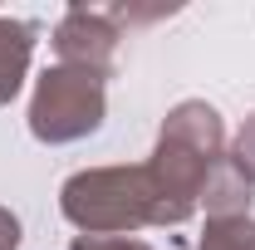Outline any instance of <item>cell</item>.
<instances>
[{"mask_svg": "<svg viewBox=\"0 0 255 250\" xmlns=\"http://www.w3.org/2000/svg\"><path fill=\"white\" fill-rule=\"evenodd\" d=\"M118 20L108 5H69L54 30V54L64 69H84L94 79H108L118 69Z\"/></svg>", "mask_w": 255, "mask_h": 250, "instance_id": "3", "label": "cell"}, {"mask_svg": "<svg viewBox=\"0 0 255 250\" xmlns=\"http://www.w3.org/2000/svg\"><path fill=\"white\" fill-rule=\"evenodd\" d=\"M0 250H20V221L0 206Z\"/></svg>", "mask_w": 255, "mask_h": 250, "instance_id": "9", "label": "cell"}, {"mask_svg": "<svg viewBox=\"0 0 255 250\" xmlns=\"http://www.w3.org/2000/svg\"><path fill=\"white\" fill-rule=\"evenodd\" d=\"M59 211L84 236H132L142 226H182L177 206L162 196L152 167H94L74 172L59 191Z\"/></svg>", "mask_w": 255, "mask_h": 250, "instance_id": "1", "label": "cell"}, {"mask_svg": "<svg viewBox=\"0 0 255 250\" xmlns=\"http://www.w3.org/2000/svg\"><path fill=\"white\" fill-rule=\"evenodd\" d=\"M69 250H152V246L132 241V236H79Z\"/></svg>", "mask_w": 255, "mask_h": 250, "instance_id": "8", "label": "cell"}, {"mask_svg": "<svg viewBox=\"0 0 255 250\" xmlns=\"http://www.w3.org/2000/svg\"><path fill=\"white\" fill-rule=\"evenodd\" d=\"M251 187H255L251 177H246L231 157H221V162L211 167V177H206V191H201L211 221H216V216H246V206H251Z\"/></svg>", "mask_w": 255, "mask_h": 250, "instance_id": "5", "label": "cell"}, {"mask_svg": "<svg viewBox=\"0 0 255 250\" xmlns=\"http://www.w3.org/2000/svg\"><path fill=\"white\" fill-rule=\"evenodd\" d=\"M201 250H255V221L251 216H216L201 236Z\"/></svg>", "mask_w": 255, "mask_h": 250, "instance_id": "6", "label": "cell"}, {"mask_svg": "<svg viewBox=\"0 0 255 250\" xmlns=\"http://www.w3.org/2000/svg\"><path fill=\"white\" fill-rule=\"evenodd\" d=\"M34 34H39L34 20H10V15H0V103H10V98L20 94L25 69H30V54H34Z\"/></svg>", "mask_w": 255, "mask_h": 250, "instance_id": "4", "label": "cell"}, {"mask_svg": "<svg viewBox=\"0 0 255 250\" xmlns=\"http://www.w3.org/2000/svg\"><path fill=\"white\" fill-rule=\"evenodd\" d=\"M103 123V79L84 69H44L30 98V132L39 142H79Z\"/></svg>", "mask_w": 255, "mask_h": 250, "instance_id": "2", "label": "cell"}, {"mask_svg": "<svg viewBox=\"0 0 255 250\" xmlns=\"http://www.w3.org/2000/svg\"><path fill=\"white\" fill-rule=\"evenodd\" d=\"M231 162H236V167H241V172H246V177L255 182V113L246 118V127L236 132V147H231Z\"/></svg>", "mask_w": 255, "mask_h": 250, "instance_id": "7", "label": "cell"}]
</instances>
